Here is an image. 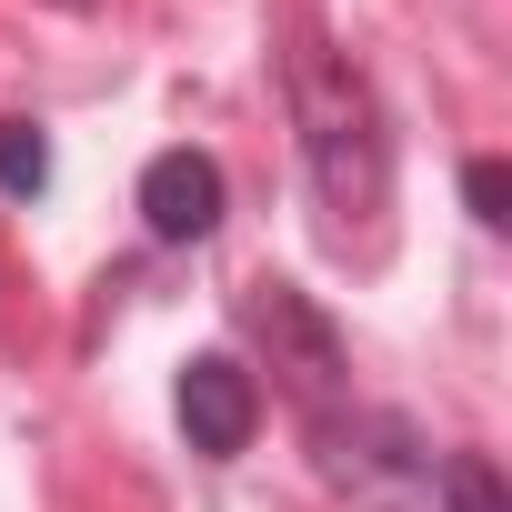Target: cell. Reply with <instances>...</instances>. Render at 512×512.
<instances>
[{
    "mask_svg": "<svg viewBox=\"0 0 512 512\" xmlns=\"http://www.w3.org/2000/svg\"><path fill=\"white\" fill-rule=\"evenodd\" d=\"M141 231L151 241H211L221 231V161L211 151H151L141 171Z\"/></svg>",
    "mask_w": 512,
    "mask_h": 512,
    "instance_id": "obj_3",
    "label": "cell"
},
{
    "mask_svg": "<svg viewBox=\"0 0 512 512\" xmlns=\"http://www.w3.org/2000/svg\"><path fill=\"white\" fill-rule=\"evenodd\" d=\"M462 201H472L482 231H502V221H512V171H502V161H472V171H462Z\"/></svg>",
    "mask_w": 512,
    "mask_h": 512,
    "instance_id": "obj_8",
    "label": "cell"
},
{
    "mask_svg": "<svg viewBox=\"0 0 512 512\" xmlns=\"http://www.w3.org/2000/svg\"><path fill=\"white\" fill-rule=\"evenodd\" d=\"M432 512H512V502H502V472H492L482 452H452V462L432 472Z\"/></svg>",
    "mask_w": 512,
    "mask_h": 512,
    "instance_id": "obj_6",
    "label": "cell"
},
{
    "mask_svg": "<svg viewBox=\"0 0 512 512\" xmlns=\"http://www.w3.org/2000/svg\"><path fill=\"white\" fill-rule=\"evenodd\" d=\"M71 11H91V0H71Z\"/></svg>",
    "mask_w": 512,
    "mask_h": 512,
    "instance_id": "obj_9",
    "label": "cell"
},
{
    "mask_svg": "<svg viewBox=\"0 0 512 512\" xmlns=\"http://www.w3.org/2000/svg\"><path fill=\"white\" fill-rule=\"evenodd\" d=\"M292 121H302V161H312V191L342 211V221H382L392 201V131H382V101L352 61H332L322 41L292 51Z\"/></svg>",
    "mask_w": 512,
    "mask_h": 512,
    "instance_id": "obj_1",
    "label": "cell"
},
{
    "mask_svg": "<svg viewBox=\"0 0 512 512\" xmlns=\"http://www.w3.org/2000/svg\"><path fill=\"white\" fill-rule=\"evenodd\" d=\"M332 442V432H322ZM332 482L372 512H432V452L382 412V422H352V442H332Z\"/></svg>",
    "mask_w": 512,
    "mask_h": 512,
    "instance_id": "obj_2",
    "label": "cell"
},
{
    "mask_svg": "<svg viewBox=\"0 0 512 512\" xmlns=\"http://www.w3.org/2000/svg\"><path fill=\"white\" fill-rule=\"evenodd\" d=\"M251 332L272 342V372H292L312 402L342 382V342H332V322H322L302 292H282V282H272V292H251Z\"/></svg>",
    "mask_w": 512,
    "mask_h": 512,
    "instance_id": "obj_5",
    "label": "cell"
},
{
    "mask_svg": "<svg viewBox=\"0 0 512 512\" xmlns=\"http://www.w3.org/2000/svg\"><path fill=\"white\" fill-rule=\"evenodd\" d=\"M181 432H191V452H211V462H231L241 442H251V422H262V392H251V372L231 362V352H201L191 372H181Z\"/></svg>",
    "mask_w": 512,
    "mask_h": 512,
    "instance_id": "obj_4",
    "label": "cell"
},
{
    "mask_svg": "<svg viewBox=\"0 0 512 512\" xmlns=\"http://www.w3.org/2000/svg\"><path fill=\"white\" fill-rule=\"evenodd\" d=\"M51 181V141L31 131V121H0V191H11V201H31Z\"/></svg>",
    "mask_w": 512,
    "mask_h": 512,
    "instance_id": "obj_7",
    "label": "cell"
}]
</instances>
